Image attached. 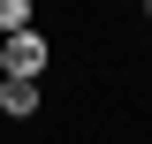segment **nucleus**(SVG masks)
I'll return each instance as SVG.
<instances>
[{
  "mask_svg": "<svg viewBox=\"0 0 152 144\" xmlns=\"http://www.w3.org/2000/svg\"><path fill=\"white\" fill-rule=\"evenodd\" d=\"M0 114L31 121V114H38V84H23V76H0Z\"/></svg>",
  "mask_w": 152,
  "mask_h": 144,
  "instance_id": "2",
  "label": "nucleus"
},
{
  "mask_svg": "<svg viewBox=\"0 0 152 144\" xmlns=\"http://www.w3.org/2000/svg\"><path fill=\"white\" fill-rule=\"evenodd\" d=\"M0 76H23V84H46V31H8L0 38Z\"/></svg>",
  "mask_w": 152,
  "mask_h": 144,
  "instance_id": "1",
  "label": "nucleus"
},
{
  "mask_svg": "<svg viewBox=\"0 0 152 144\" xmlns=\"http://www.w3.org/2000/svg\"><path fill=\"white\" fill-rule=\"evenodd\" d=\"M8 31H31V0H0V38Z\"/></svg>",
  "mask_w": 152,
  "mask_h": 144,
  "instance_id": "3",
  "label": "nucleus"
}]
</instances>
